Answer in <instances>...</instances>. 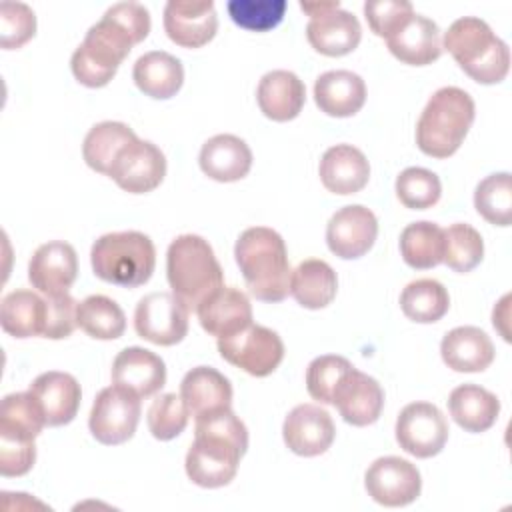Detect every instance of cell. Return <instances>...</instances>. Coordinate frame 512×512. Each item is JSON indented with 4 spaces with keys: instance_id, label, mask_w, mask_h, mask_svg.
<instances>
[{
    "instance_id": "obj_1",
    "label": "cell",
    "mask_w": 512,
    "mask_h": 512,
    "mask_svg": "<svg viewBox=\"0 0 512 512\" xmlns=\"http://www.w3.org/2000/svg\"><path fill=\"white\" fill-rule=\"evenodd\" d=\"M150 26V12L144 4L118 2L110 6L74 50L70 60L74 78L88 88L106 86L132 46L148 36Z\"/></svg>"
},
{
    "instance_id": "obj_2",
    "label": "cell",
    "mask_w": 512,
    "mask_h": 512,
    "mask_svg": "<svg viewBox=\"0 0 512 512\" xmlns=\"http://www.w3.org/2000/svg\"><path fill=\"white\" fill-rule=\"evenodd\" d=\"M246 448L248 430L232 408L202 414L186 454V474L202 488L226 486L234 480Z\"/></svg>"
},
{
    "instance_id": "obj_3",
    "label": "cell",
    "mask_w": 512,
    "mask_h": 512,
    "mask_svg": "<svg viewBox=\"0 0 512 512\" xmlns=\"http://www.w3.org/2000/svg\"><path fill=\"white\" fill-rule=\"evenodd\" d=\"M236 264L250 294L262 302H282L290 294V262L282 236L266 226L246 228L234 246Z\"/></svg>"
},
{
    "instance_id": "obj_4",
    "label": "cell",
    "mask_w": 512,
    "mask_h": 512,
    "mask_svg": "<svg viewBox=\"0 0 512 512\" xmlns=\"http://www.w3.org/2000/svg\"><path fill=\"white\" fill-rule=\"evenodd\" d=\"M166 278L172 294L190 310L224 286V272L212 246L198 234L174 238L166 252Z\"/></svg>"
},
{
    "instance_id": "obj_5",
    "label": "cell",
    "mask_w": 512,
    "mask_h": 512,
    "mask_svg": "<svg viewBox=\"0 0 512 512\" xmlns=\"http://www.w3.org/2000/svg\"><path fill=\"white\" fill-rule=\"evenodd\" d=\"M476 116L472 96L458 86L438 88L426 102L418 124L416 144L432 158L452 156L464 142Z\"/></svg>"
},
{
    "instance_id": "obj_6",
    "label": "cell",
    "mask_w": 512,
    "mask_h": 512,
    "mask_svg": "<svg viewBox=\"0 0 512 512\" xmlns=\"http://www.w3.org/2000/svg\"><path fill=\"white\" fill-rule=\"evenodd\" d=\"M444 48L478 84H498L510 70L508 44L476 16L454 20L444 34Z\"/></svg>"
},
{
    "instance_id": "obj_7",
    "label": "cell",
    "mask_w": 512,
    "mask_h": 512,
    "mask_svg": "<svg viewBox=\"0 0 512 512\" xmlns=\"http://www.w3.org/2000/svg\"><path fill=\"white\" fill-rule=\"evenodd\" d=\"M94 274L122 288H138L152 278L156 248L150 236L126 230L100 236L90 250Z\"/></svg>"
},
{
    "instance_id": "obj_8",
    "label": "cell",
    "mask_w": 512,
    "mask_h": 512,
    "mask_svg": "<svg viewBox=\"0 0 512 512\" xmlns=\"http://www.w3.org/2000/svg\"><path fill=\"white\" fill-rule=\"evenodd\" d=\"M300 8L310 16L306 38L310 46L324 56H346L356 50L362 38L358 18L340 8V2H300Z\"/></svg>"
},
{
    "instance_id": "obj_9",
    "label": "cell",
    "mask_w": 512,
    "mask_h": 512,
    "mask_svg": "<svg viewBox=\"0 0 512 512\" xmlns=\"http://www.w3.org/2000/svg\"><path fill=\"white\" fill-rule=\"evenodd\" d=\"M220 356L250 376H270L284 358L282 338L260 324H250L236 334L218 338Z\"/></svg>"
},
{
    "instance_id": "obj_10",
    "label": "cell",
    "mask_w": 512,
    "mask_h": 512,
    "mask_svg": "<svg viewBox=\"0 0 512 512\" xmlns=\"http://www.w3.org/2000/svg\"><path fill=\"white\" fill-rule=\"evenodd\" d=\"M140 396L118 384L102 388L94 398L88 428L92 436L106 446L128 442L140 422Z\"/></svg>"
},
{
    "instance_id": "obj_11",
    "label": "cell",
    "mask_w": 512,
    "mask_h": 512,
    "mask_svg": "<svg viewBox=\"0 0 512 512\" xmlns=\"http://www.w3.org/2000/svg\"><path fill=\"white\" fill-rule=\"evenodd\" d=\"M190 310L172 292H150L136 304V334L158 346H174L188 334Z\"/></svg>"
},
{
    "instance_id": "obj_12",
    "label": "cell",
    "mask_w": 512,
    "mask_h": 512,
    "mask_svg": "<svg viewBox=\"0 0 512 512\" xmlns=\"http://www.w3.org/2000/svg\"><path fill=\"white\" fill-rule=\"evenodd\" d=\"M396 442L416 458H432L448 440V422L438 406L430 402L406 404L396 418Z\"/></svg>"
},
{
    "instance_id": "obj_13",
    "label": "cell",
    "mask_w": 512,
    "mask_h": 512,
    "mask_svg": "<svg viewBox=\"0 0 512 512\" xmlns=\"http://www.w3.org/2000/svg\"><path fill=\"white\" fill-rule=\"evenodd\" d=\"M364 486L374 502L398 508L412 504L420 496L422 478L412 462L400 456H382L368 466Z\"/></svg>"
},
{
    "instance_id": "obj_14",
    "label": "cell",
    "mask_w": 512,
    "mask_h": 512,
    "mask_svg": "<svg viewBox=\"0 0 512 512\" xmlns=\"http://www.w3.org/2000/svg\"><path fill=\"white\" fill-rule=\"evenodd\" d=\"M108 176L130 194L158 188L166 176V156L150 140H132L114 158Z\"/></svg>"
},
{
    "instance_id": "obj_15",
    "label": "cell",
    "mask_w": 512,
    "mask_h": 512,
    "mask_svg": "<svg viewBox=\"0 0 512 512\" xmlns=\"http://www.w3.org/2000/svg\"><path fill=\"white\" fill-rule=\"evenodd\" d=\"M378 220L374 212L362 204H350L332 214L326 226V244L330 252L342 260L364 256L376 242Z\"/></svg>"
},
{
    "instance_id": "obj_16",
    "label": "cell",
    "mask_w": 512,
    "mask_h": 512,
    "mask_svg": "<svg viewBox=\"0 0 512 512\" xmlns=\"http://www.w3.org/2000/svg\"><path fill=\"white\" fill-rule=\"evenodd\" d=\"M282 436L286 446L304 458L324 454L336 436L332 416L316 404H298L284 420Z\"/></svg>"
},
{
    "instance_id": "obj_17",
    "label": "cell",
    "mask_w": 512,
    "mask_h": 512,
    "mask_svg": "<svg viewBox=\"0 0 512 512\" xmlns=\"http://www.w3.org/2000/svg\"><path fill=\"white\" fill-rule=\"evenodd\" d=\"M166 36L182 48H202L218 30V14L212 0H170L164 6Z\"/></svg>"
},
{
    "instance_id": "obj_18",
    "label": "cell",
    "mask_w": 512,
    "mask_h": 512,
    "mask_svg": "<svg viewBox=\"0 0 512 512\" xmlns=\"http://www.w3.org/2000/svg\"><path fill=\"white\" fill-rule=\"evenodd\" d=\"M332 404L338 408L344 422L352 426H368L382 414L384 390L376 378L352 366L336 386Z\"/></svg>"
},
{
    "instance_id": "obj_19",
    "label": "cell",
    "mask_w": 512,
    "mask_h": 512,
    "mask_svg": "<svg viewBox=\"0 0 512 512\" xmlns=\"http://www.w3.org/2000/svg\"><path fill=\"white\" fill-rule=\"evenodd\" d=\"M78 276L76 250L62 240L38 246L28 264V280L44 296L66 294Z\"/></svg>"
},
{
    "instance_id": "obj_20",
    "label": "cell",
    "mask_w": 512,
    "mask_h": 512,
    "mask_svg": "<svg viewBox=\"0 0 512 512\" xmlns=\"http://www.w3.org/2000/svg\"><path fill=\"white\" fill-rule=\"evenodd\" d=\"M28 392L36 398L46 426H64L78 414L82 390L78 380L68 372H44L34 378Z\"/></svg>"
},
{
    "instance_id": "obj_21",
    "label": "cell",
    "mask_w": 512,
    "mask_h": 512,
    "mask_svg": "<svg viewBox=\"0 0 512 512\" xmlns=\"http://www.w3.org/2000/svg\"><path fill=\"white\" fill-rule=\"evenodd\" d=\"M204 332L224 338L252 324L250 298L234 286H222L208 296L196 310Z\"/></svg>"
},
{
    "instance_id": "obj_22",
    "label": "cell",
    "mask_w": 512,
    "mask_h": 512,
    "mask_svg": "<svg viewBox=\"0 0 512 512\" xmlns=\"http://www.w3.org/2000/svg\"><path fill=\"white\" fill-rule=\"evenodd\" d=\"M112 382L136 392L140 398L154 396L166 384L164 360L140 346L124 348L112 364Z\"/></svg>"
},
{
    "instance_id": "obj_23",
    "label": "cell",
    "mask_w": 512,
    "mask_h": 512,
    "mask_svg": "<svg viewBox=\"0 0 512 512\" xmlns=\"http://www.w3.org/2000/svg\"><path fill=\"white\" fill-rule=\"evenodd\" d=\"M394 58L410 66H426L440 58L442 40L436 22L422 14H412L394 34L386 38Z\"/></svg>"
},
{
    "instance_id": "obj_24",
    "label": "cell",
    "mask_w": 512,
    "mask_h": 512,
    "mask_svg": "<svg viewBox=\"0 0 512 512\" xmlns=\"http://www.w3.org/2000/svg\"><path fill=\"white\" fill-rule=\"evenodd\" d=\"M324 188L332 194L348 196L360 192L370 178V164L362 150L352 144L330 146L318 166Z\"/></svg>"
},
{
    "instance_id": "obj_25",
    "label": "cell",
    "mask_w": 512,
    "mask_h": 512,
    "mask_svg": "<svg viewBox=\"0 0 512 512\" xmlns=\"http://www.w3.org/2000/svg\"><path fill=\"white\" fill-rule=\"evenodd\" d=\"M198 164L216 182H236L250 172L252 150L234 134H216L202 144Z\"/></svg>"
},
{
    "instance_id": "obj_26",
    "label": "cell",
    "mask_w": 512,
    "mask_h": 512,
    "mask_svg": "<svg viewBox=\"0 0 512 512\" xmlns=\"http://www.w3.org/2000/svg\"><path fill=\"white\" fill-rule=\"evenodd\" d=\"M256 100L266 118L274 122H288L300 114L306 102V88L294 72L272 70L260 78Z\"/></svg>"
},
{
    "instance_id": "obj_27",
    "label": "cell",
    "mask_w": 512,
    "mask_h": 512,
    "mask_svg": "<svg viewBox=\"0 0 512 512\" xmlns=\"http://www.w3.org/2000/svg\"><path fill=\"white\" fill-rule=\"evenodd\" d=\"M316 106L334 118H348L360 112L366 102L364 80L350 70H330L314 82Z\"/></svg>"
},
{
    "instance_id": "obj_28",
    "label": "cell",
    "mask_w": 512,
    "mask_h": 512,
    "mask_svg": "<svg viewBox=\"0 0 512 512\" xmlns=\"http://www.w3.org/2000/svg\"><path fill=\"white\" fill-rule=\"evenodd\" d=\"M180 396L190 412L198 418L232 406L230 380L212 366H196L188 370L180 382Z\"/></svg>"
},
{
    "instance_id": "obj_29",
    "label": "cell",
    "mask_w": 512,
    "mask_h": 512,
    "mask_svg": "<svg viewBox=\"0 0 512 512\" xmlns=\"http://www.w3.org/2000/svg\"><path fill=\"white\" fill-rule=\"evenodd\" d=\"M440 354L454 372H482L494 362V344L484 330L458 326L442 338Z\"/></svg>"
},
{
    "instance_id": "obj_30",
    "label": "cell",
    "mask_w": 512,
    "mask_h": 512,
    "mask_svg": "<svg viewBox=\"0 0 512 512\" xmlns=\"http://www.w3.org/2000/svg\"><path fill=\"white\" fill-rule=\"evenodd\" d=\"M132 78L138 90L146 96L154 100H168L176 96L184 84V66L176 56L164 50H152L136 60Z\"/></svg>"
},
{
    "instance_id": "obj_31",
    "label": "cell",
    "mask_w": 512,
    "mask_h": 512,
    "mask_svg": "<svg viewBox=\"0 0 512 512\" xmlns=\"http://www.w3.org/2000/svg\"><path fill=\"white\" fill-rule=\"evenodd\" d=\"M448 412L462 430L480 434L494 426L500 414V400L478 384H460L448 396Z\"/></svg>"
},
{
    "instance_id": "obj_32",
    "label": "cell",
    "mask_w": 512,
    "mask_h": 512,
    "mask_svg": "<svg viewBox=\"0 0 512 512\" xmlns=\"http://www.w3.org/2000/svg\"><path fill=\"white\" fill-rule=\"evenodd\" d=\"M48 316L46 298L32 290H12L0 306L2 330L14 338L44 336Z\"/></svg>"
},
{
    "instance_id": "obj_33",
    "label": "cell",
    "mask_w": 512,
    "mask_h": 512,
    "mask_svg": "<svg viewBox=\"0 0 512 512\" xmlns=\"http://www.w3.org/2000/svg\"><path fill=\"white\" fill-rule=\"evenodd\" d=\"M338 290V278L332 266L318 258H308L292 270L290 278V294L294 300L308 308V310H320L326 308L334 298Z\"/></svg>"
},
{
    "instance_id": "obj_34",
    "label": "cell",
    "mask_w": 512,
    "mask_h": 512,
    "mask_svg": "<svg viewBox=\"0 0 512 512\" xmlns=\"http://www.w3.org/2000/svg\"><path fill=\"white\" fill-rule=\"evenodd\" d=\"M136 132L124 124V122H112V120H106V122H100V124H94L86 138H84V144H82V156H84V162L100 172V174H106L110 172L112 168V162L116 158V154L126 146L130 144L132 140H136Z\"/></svg>"
},
{
    "instance_id": "obj_35",
    "label": "cell",
    "mask_w": 512,
    "mask_h": 512,
    "mask_svg": "<svg viewBox=\"0 0 512 512\" xmlns=\"http://www.w3.org/2000/svg\"><path fill=\"white\" fill-rule=\"evenodd\" d=\"M402 260L414 270H430L444 258V230L430 220L408 224L400 234Z\"/></svg>"
},
{
    "instance_id": "obj_36",
    "label": "cell",
    "mask_w": 512,
    "mask_h": 512,
    "mask_svg": "<svg viewBox=\"0 0 512 512\" xmlns=\"http://www.w3.org/2000/svg\"><path fill=\"white\" fill-rule=\"evenodd\" d=\"M46 426L44 414L30 392L8 394L0 406V438L34 440Z\"/></svg>"
},
{
    "instance_id": "obj_37",
    "label": "cell",
    "mask_w": 512,
    "mask_h": 512,
    "mask_svg": "<svg viewBox=\"0 0 512 512\" xmlns=\"http://www.w3.org/2000/svg\"><path fill=\"white\" fill-rule=\"evenodd\" d=\"M400 308L408 320L418 324H432L448 312L450 296L438 280L420 278L402 290Z\"/></svg>"
},
{
    "instance_id": "obj_38",
    "label": "cell",
    "mask_w": 512,
    "mask_h": 512,
    "mask_svg": "<svg viewBox=\"0 0 512 512\" xmlns=\"http://www.w3.org/2000/svg\"><path fill=\"white\" fill-rule=\"evenodd\" d=\"M76 324L90 338L116 340L126 330L124 310L108 296L92 294L76 308Z\"/></svg>"
},
{
    "instance_id": "obj_39",
    "label": "cell",
    "mask_w": 512,
    "mask_h": 512,
    "mask_svg": "<svg viewBox=\"0 0 512 512\" xmlns=\"http://www.w3.org/2000/svg\"><path fill=\"white\" fill-rule=\"evenodd\" d=\"M474 208L494 226L512 222V180L508 172H496L480 180L474 190Z\"/></svg>"
},
{
    "instance_id": "obj_40",
    "label": "cell",
    "mask_w": 512,
    "mask_h": 512,
    "mask_svg": "<svg viewBox=\"0 0 512 512\" xmlns=\"http://www.w3.org/2000/svg\"><path fill=\"white\" fill-rule=\"evenodd\" d=\"M484 258V240L470 224L456 222L444 230V258L442 262L454 272H470Z\"/></svg>"
},
{
    "instance_id": "obj_41",
    "label": "cell",
    "mask_w": 512,
    "mask_h": 512,
    "mask_svg": "<svg viewBox=\"0 0 512 512\" xmlns=\"http://www.w3.org/2000/svg\"><path fill=\"white\" fill-rule=\"evenodd\" d=\"M396 196L410 210H426L440 200L442 184L432 170L410 166L396 178Z\"/></svg>"
},
{
    "instance_id": "obj_42",
    "label": "cell",
    "mask_w": 512,
    "mask_h": 512,
    "mask_svg": "<svg viewBox=\"0 0 512 512\" xmlns=\"http://www.w3.org/2000/svg\"><path fill=\"white\" fill-rule=\"evenodd\" d=\"M286 0H230L226 4L232 22L250 32L276 28L286 14Z\"/></svg>"
},
{
    "instance_id": "obj_43",
    "label": "cell",
    "mask_w": 512,
    "mask_h": 512,
    "mask_svg": "<svg viewBox=\"0 0 512 512\" xmlns=\"http://www.w3.org/2000/svg\"><path fill=\"white\" fill-rule=\"evenodd\" d=\"M190 412L182 400V396H176L174 392L160 394L148 408V430L156 440H172L178 434L184 432L188 424Z\"/></svg>"
},
{
    "instance_id": "obj_44",
    "label": "cell",
    "mask_w": 512,
    "mask_h": 512,
    "mask_svg": "<svg viewBox=\"0 0 512 512\" xmlns=\"http://www.w3.org/2000/svg\"><path fill=\"white\" fill-rule=\"evenodd\" d=\"M352 368L344 356L324 354L314 358L306 370V390L320 404H332V396L342 376Z\"/></svg>"
},
{
    "instance_id": "obj_45",
    "label": "cell",
    "mask_w": 512,
    "mask_h": 512,
    "mask_svg": "<svg viewBox=\"0 0 512 512\" xmlns=\"http://www.w3.org/2000/svg\"><path fill=\"white\" fill-rule=\"evenodd\" d=\"M36 34L34 10L24 2L0 4V46L14 50L24 46Z\"/></svg>"
},
{
    "instance_id": "obj_46",
    "label": "cell",
    "mask_w": 512,
    "mask_h": 512,
    "mask_svg": "<svg viewBox=\"0 0 512 512\" xmlns=\"http://www.w3.org/2000/svg\"><path fill=\"white\" fill-rule=\"evenodd\" d=\"M364 14L370 30L380 38H388L414 14V8L406 0H368Z\"/></svg>"
},
{
    "instance_id": "obj_47",
    "label": "cell",
    "mask_w": 512,
    "mask_h": 512,
    "mask_svg": "<svg viewBox=\"0 0 512 512\" xmlns=\"http://www.w3.org/2000/svg\"><path fill=\"white\" fill-rule=\"evenodd\" d=\"M48 304V316H46V328H44V338L50 340H62L68 338L76 324V308L78 302L66 292V294H56V296H44Z\"/></svg>"
},
{
    "instance_id": "obj_48",
    "label": "cell",
    "mask_w": 512,
    "mask_h": 512,
    "mask_svg": "<svg viewBox=\"0 0 512 512\" xmlns=\"http://www.w3.org/2000/svg\"><path fill=\"white\" fill-rule=\"evenodd\" d=\"M36 462V444L34 440H10L0 438V474L6 478L24 476L32 470Z\"/></svg>"
}]
</instances>
